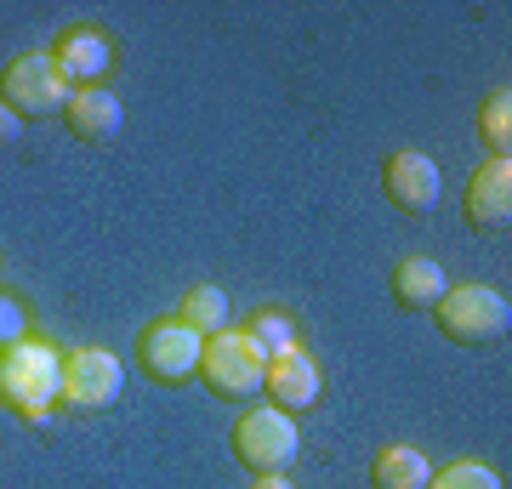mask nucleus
<instances>
[{
    "instance_id": "nucleus-1",
    "label": "nucleus",
    "mask_w": 512,
    "mask_h": 489,
    "mask_svg": "<svg viewBox=\"0 0 512 489\" xmlns=\"http://www.w3.org/2000/svg\"><path fill=\"white\" fill-rule=\"evenodd\" d=\"M57 387H63V359H57L52 342H29L0 353V404L18 421H46Z\"/></svg>"
},
{
    "instance_id": "nucleus-2",
    "label": "nucleus",
    "mask_w": 512,
    "mask_h": 489,
    "mask_svg": "<svg viewBox=\"0 0 512 489\" xmlns=\"http://www.w3.org/2000/svg\"><path fill=\"white\" fill-rule=\"evenodd\" d=\"M433 319H439V330L456 347H484L495 336H507L512 308H507V296L490 285H456L433 302Z\"/></svg>"
},
{
    "instance_id": "nucleus-3",
    "label": "nucleus",
    "mask_w": 512,
    "mask_h": 489,
    "mask_svg": "<svg viewBox=\"0 0 512 489\" xmlns=\"http://www.w3.org/2000/svg\"><path fill=\"white\" fill-rule=\"evenodd\" d=\"M74 86L63 80V69L52 63V52H23L6 63L0 74V103L18 114V120H46V114L69 109Z\"/></svg>"
},
{
    "instance_id": "nucleus-4",
    "label": "nucleus",
    "mask_w": 512,
    "mask_h": 489,
    "mask_svg": "<svg viewBox=\"0 0 512 489\" xmlns=\"http://www.w3.org/2000/svg\"><path fill=\"white\" fill-rule=\"evenodd\" d=\"M262 370H268V359L256 353V342L245 330H217V336H205L200 376L217 399H251V393H262Z\"/></svg>"
},
{
    "instance_id": "nucleus-5",
    "label": "nucleus",
    "mask_w": 512,
    "mask_h": 489,
    "mask_svg": "<svg viewBox=\"0 0 512 489\" xmlns=\"http://www.w3.org/2000/svg\"><path fill=\"white\" fill-rule=\"evenodd\" d=\"M234 461L251 472H285L296 461V421L274 404H256L234 421Z\"/></svg>"
},
{
    "instance_id": "nucleus-6",
    "label": "nucleus",
    "mask_w": 512,
    "mask_h": 489,
    "mask_svg": "<svg viewBox=\"0 0 512 489\" xmlns=\"http://www.w3.org/2000/svg\"><path fill=\"white\" fill-rule=\"evenodd\" d=\"M120 387H126V370H120V359L109 347H74V353H63V387H57L63 404H74V410H109L120 399Z\"/></svg>"
},
{
    "instance_id": "nucleus-7",
    "label": "nucleus",
    "mask_w": 512,
    "mask_h": 489,
    "mask_svg": "<svg viewBox=\"0 0 512 489\" xmlns=\"http://www.w3.org/2000/svg\"><path fill=\"white\" fill-rule=\"evenodd\" d=\"M200 336L183 330L177 319H160V325H148L137 336V364H143L148 381H160V387H183V381L200 376Z\"/></svg>"
},
{
    "instance_id": "nucleus-8",
    "label": "nucleus",
    "mask_w": 512,
    "mask_h": 489,
    "mask_svg": "<svg viewBox=\"0 0 512 489\" xmlns=\"http://www.w3.org/2000/svg\"><path fill=\"white\" fill-rule=\"evenodd\" d=\"M382 188L387 200L399 205V211H410V217H427L433 205H439V165L427 160L421 148H399V154H387L382 165Z\"/></svg>"
},
{
    "instance_id": "nucleus-9",
    "label": "nucleus",
    "mask_w": 512,
    "mask_h": 489,
    "mask_svg": "<svg viewBox=\"0 0 512 489\" xmlns=\"http://www.w3.org/2000/svg\"><path fill=\"white\" fill-rule=\"evenodd\" d=\"M52 63L63 69V80H69L74 91H86L114 69V46L97 23H74V29H63V35L52 40Z\"/></svg>"
},
{
    "instance_id": "nucleus-10",
    "label": "nucleus",
    "mask_w": 512,
    "mask_h": 489,
    "mask_svg": "<svg viewBox=\"0 0 512 489\" xmlns=\"http://www.w3.org/2000/svg\"><path fill=\"white\" fill-rule=\"evenodd\" d=\"M262 393H268V399H274V410H285V416L313 410V404H319V364H313L302 347L274 353V359H268V370H262Z\"/></svg>"
},
{
    "instance_id": "nucleus-11",
    "label": "nucleus",
    "mask_w": 512,
    "mask_h": 489,
    "mask_svg": "<svg viewBox=\"0 0 512 489\" xmlns=\"http://www.w3.org/2000/svg\"><path fill=\"white\" fill-rule=\"evenodd\" d=\"M467 222L478 234H501L512 222V165L507 160H484L478 177L467 182Z\"/></svg>"
},
{
    "instance_id": "nucleus-12",
    "label": "nucleus",
    "mask_w": 512,
    "mask_h": 489,
    "mask_svg": "<svg viewBox=\"0 0 512 489\" xmlns=\"http://www.w3.org/2000/svg\"><path fill=\"white\" fill-rule=\"evenodd\" d=\"M69 131L80 137V143H114L120 137V126H126V109H120V97L103 86H86L69 97Z\"/></svg>"
},
{
    "instance_id": "nucleus-13",
    "label": "nucleus",
    "mask_w": 512,
    "mask_h": 489,
    "mask_svg": "<svg viewBox=\"0 0 512 489\" xmlns=\"http://www.w3.org/2000/svg\"><path fill=\"white\" fill-rule=\"evenodd\" d=\"M444 290H450V279H444V268L433 262V256H404L399 268H393V302L399 308H427L433 313V302H439Z\"/></svg>"
},
{
    "instance_id": "nucleus-14",
    "label": "nucleus",
    "mask_w": 512,
    "mask_h": 489,
    "mask_svg": "<svg viewBox=\"0 0 512 489\" xmlns=\"http://www.w3.org/2000/svg\"><path fill=\"white\" fill-rule=\"evenodd\" d=\"M427 478H433V467H427V455L410 450V444H387V450H376V461H370V484L376 489H427Z\"/></svg>"
},
{
    "instance_id": "nucleus-15",
    "label": "nucleus",
    "mask_w": 512,
    "mask_h": 489,
    "mask_svg": "<svg viewBox=\"0 0 512 489\" xmlns=\"http://www.w3.org/2000/svg\"><path fill=\"white\" fill-rule=\"evenodd\" d=\"M171 319H177L183 330H194V336L205 342V336L228 330V296H222L217 285H194L183 302H177V313H171Z\"/></svg>"
},
{
    "instance_id": "nucleus-16",
    "label": "nucleus",
    "mask_w": 512,
    "mask_h": 489,
    "mask_svg": "<svg viewBox=\"0 0 512 489\" xmlns=\"http://www.w3.org/2000/svg\"><path fill=\"white\" fill-rule=\"evenodd\" d=\"M478 137L490 148V160H507V148H512V91L507 86L484 97V109H478Z\"/></svg>"
},
{
    "instance_id": "nucleus-17",
    "label": "nucleus",
    "mask_w": 512,
    "mask_h": 489,
    "mask_svg": "<svg viewBox=\"0 0 512 489\" xmlns=\"http://www.w3.org/2000/svg\"><path fill=\"white\" fill-rule=\"evenodd\" d=\"M245 336L256 342V353H262V359H274V353H291V347H296V325L279 308L251 313V319H245Z\"/></svg>"
},
{
    "instance_id": "nucleus-18",
    "label": "nucleus",
    "mask_w": 512,
    "mask_h": 489,
    "mask_svg": "<svg viewBox=\"0 0 512 489\" xmlns=\"http://www.w3.org/2000/svg\"><path fill=\"white\" fill-rule=\"evenodd\" d=\"M427 489H501V478H495L484 461H450L444 472L427 478Z\"/></svg>"
},
{
    "instance_id": "nucleus-19",
    "label": "nucleus",
    "mask_w": 512,
    "mask_h": 489,
    "mask_svg": "<svg viewBox=\"0 0 512 489\" xmlns=\"http://www.w3.org/2000/svg\"><path fill=\"white\" fill-rule=\"evenodd\" d=\"M23 342V302L18 296H0V353Z\"/></svg>"
},
{
    "instance_id": "nucleus-20",
    "label": "nucleus",
    "mask_w": 512,
    "mask_h": 489,
    "mask_svg": "<svg viewBox=\"0 0 512 489\" xmlns=\"http://www.w3.org/2000/svg\"><path fill=\"white\" fill-rule=\"evenodd\" d=\"M18 131H23V120L12 109H6V103H0V148L6 143H18Z\"/></svg>"
},
{
    "instance_id": "nucleus-21",
    "label": "nucleus",
    "mask_w": 512,
    "mask_h": 489,
    "mask_svg": "<svg viewBox=\"0 0 512 489\" xmlns=\"http://www.w3.org/2000/svg\"><path fill=\"white\" fill-rule=\"evenodd\" d=\"M251 489H296L291 478H285V472H256V484Z\"/></svg>"
}]
</instances>
